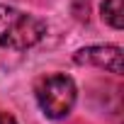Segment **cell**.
Returning a JSON list of instances; mask_svg holds the SVG:
<instances>
[{
	"mask_svg": "<svg viewBox=\"0 0 124 124\" xmlns=\"http://www.w3.org/2000/svg\"><path fill=\"white\" fill-rule=\"evenodd\" d=\"M17 17H20L17 10H12V8L0 3V46H8V41L12 37V29L17 24Z\"/></svg>",
	"mask_w": 124,
	"mask_h": 124,
	"instance_id": "obj_5",
	"label": "cell"
},
{
	"mask_svg": "<svg viewBox=\"0 0 124 124\" xmlns=\"http://www.w3.org/2000/svg\"><path fill=\"white\" fill-rule=\"evenodd\" d=\"M102 20L109 27L122 29L124 27V0H105L102 3Z\"/></svg>",
	"mask_w": 124,
	"mask_h": 124,
	"instance_id": "obj_4",
	"label": "cell"
},
{
	"mask_svg": "<svg viewBox=\"0 0 124 124\" xmlns=\"http://www.w3.org/2000/svg\"><path fill=\"white\" fill-rule=\"evenodd\" d=\"M76 63H88V66H97L105 68L114 76H122V49L119 46H88L80 49L76 56Z\"/></svg>",
	"mask_w": 124,
	"mask_h": 124,
	"instance_id": "obj_2",
	"label": "cell"
},
{
	"mask_svg": "<svg viewBox=\"0 0 124 124\" xmlns=\"http://www.w3.org/2000/svg\"><path fill=\"white\" fill-rule=\"evenodd\" d=\"M44 32H46V24H44L39 17H32V15L20 12L17 24H15V29H12V37H10L8 46H10V49H29V46H34V44L44 37Z\"/></svg>",
	"mask_w": 124,
	"mask_h": 124,
	"instance_id": "obj_3",
	"label": "cell"
},
{
	"mask_svg": "<svg viewBox=\"0 0 124 124\" xmlns=\"http://www.w3.org/2000/svg\"><path fill=\"white\" fill-rule=\"evenodd\" d=\"M0 124H17V119L8 112H0Z\"/></svg>",
	"mask_w": 124,
	"mask_h": 124,
	"instance_id": "obj_6",
	"label": "cell"
},
{
	"mask_svg": "<svg viewBox=\"0 0 124 124\" xmlns=\"http://www.w3.org/2000/svg\"><path fill=\"white\" fill-rule=\"evenodd\" d=\"M37 100L46 117L61 119L76 105V83L63 73L46 76L37 83Z\"/></svg>",
	"mask_w": 124,
	"mask_h": 124,
	"instance_id": "obj_1",
	"label": "cell"
}]
</instances>
